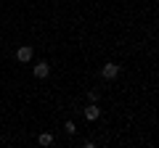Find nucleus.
<instances>
[{
	"instance_id": "obj_3",
	"label": "nucleus",
	"mask_w": 159,
	"mask_h": 148,
	"mask_svg": "<svg viewBox=\"0 0 159 148\" xmlns=\"http://www.w3.org/2000/svg\"><path fill=\"white\" fill-rule=\"evenodd\" d=\"M98 116H101V108H98L96 103H90V106L85 108V119H88V122H96Z\"/></svg>"
},
{
	"instance_id": "obj_6",
	"label": "nucleus",
	"mask_w": 159,
	"mask_h": 148,
	"mask_svg": "<svg viewBox=\"0 0 159 148\" xmlns=\"http://www.w3.org/2000/svg\"><path fill=\"white\" fill-rule=\"evenodd\" d=\"M64 130H66L69 135H74V132H77V124H74V122H66V124H64Z\"/></svg>"
},
{
	"instance_id": "obj_4",
	"label": "nucleus",
	"mask_w": 159,
	"mask_h": 148,
	"mask_svg": "<svg viewBox=\"0 0 159 148\" xmlns=\"http://www.w3.org/2000/svg\"><path fill=\"white\" fill-rule=\"evenodd\" d=\"M48 72H51V69H48V63H37V66H34V77H37V80H45Z\"/></svg>"
},
{
	"instance_id": "obj_1",
	"label": "nucleus",
	"mask_w": 159,
	"mask_h": 148,
	"mask_svg": "<svg viewBox=\"0 0 159 148\" xmlns=\"http://www.w3.org/2000/svg\"><path fill=\"white\" fill-rule=\"evenodd\" d=\"M117 74H119L117 63H103V66H101V77H103V80H114Z\"/></svg>"
},
{
	"instance_id": "obj_2",
	"label": "nucleus",
	"mask_w": 159,
	"mask_h": 148,
	"mask_svg": "<svg viewBox=\"0 0 159 148\" xmlns=\"http://www.w3.org/2000/svg\"><path fill=\"white\" fill-rule=\"evenodd\" d=\"M16 61H21V63L32 61V48H29V45H21V48L16 50Z\"/></svg>"
},
{
	"instance_id": "obj_7",
	"label": "nucleus",
	"mask_w": 159,
	"mask_h": 148,
	"mask_svg": "<svg viewBox=\"0 0 159 148\" xmlns=\"http://www.w3.org/2000/svg\"><path fill=\"white\" fill-rule=\"evenodd\" d=\"M88 98H90V103H98V93H96V90L88 93Z\"/></svg>"
},
{
	"instance_id": "obj_5",
	"label": "nucleus",
	"mask_w": 159,
	"mask_h": 148,
	"mask_svg": "<svg viewBox=\"0 0 159 148\" xmlns=\"http://www.w3.org/2000/svg\"><path fill=\"white\" fill-rule=\"evenodd\" d=\"M37 143H40V146H51V143H53V135H51V132H43V135L37 137Z\"/></svg>"
}]
</instances>
